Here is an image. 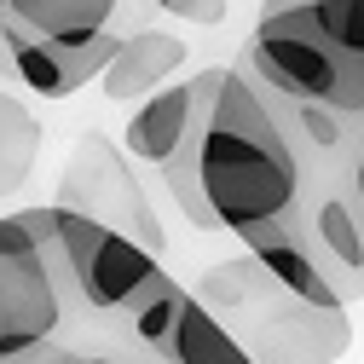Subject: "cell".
<instances>
[{
	"mask_svg": "<svg viewBox=\"0 0 364 364\" xmlns=\"http://www.w3.org/2000/svg\"><path fill=\"white\" fill-rule=\"evenodd\" d=\"M64 336V295L53 284L35 214H0V364H18Z\"/></svg>",
	"mask_w": 364,
	"mask_h": 364,
	"instance_id": "5",
	"label": "cell"
},
{
	"mask_svg": "<svg viewBox=\"0 0 364 364\" xmlns=\"http://www.w3.org/2000/svg\"><path fill=\"white\" fill-rule=\"evenodd\" d=\"M35 156H41V122L29 116L23 99H12L0 87V197H12L29 179Z\"/></svg>",
	"mask_w": 364,
	"mask_h": 364,
	"instance_id": "14",
	"label": "cell"
},
{
	"mask_svg": "<svg viewBox=\"0 0 364 364\" xmlns=\"http://www.w3.org/2000/svg\"><path fill=\"white\" fill-rule=\"evenodd\" d=\"M162 358H168V364H255L249 347L225 330V318H220L197 289H186V306H179V324H173Z\"/></svg>",
	"mask_w": 364,
	"mask_h": 364,
	"instance_id": "13",
	"label": "cell"
},
{
	"mask_svg": "<svg viewBox=\"0 0 364 364\" xmlns=\"http://www.w3.org/2000/svg\"><path fill=\"white\" fill-rule=\"evenodd\" d=\"M116 53H122V35H105V41H93V47H47V41L12 35V70L41 99H70L87 81H105Z\"/></svg>",
	"mask_w": 364,
	"mask_h": 364,
	"instance_id": "10",
	"label": "cell"
},
{
	"mask_svg": "<svg viewBox=\"0 0 364 364\" xmlns=\"http://www.w3.org/2000/svg\"><path fill=\"white\" fill-rule=\"evenodd\" d=\"M179 64H186V41L179 35H168V29H127L122 35V53H116V64L105 70V99H116V105H127V99H151V93H162V87H173V75H179Z\"/></svg>",
	"mask_w": 364,
	"mask_h": 364,
	"instance_id": "11",
	"label": "cell"
},
{
	"mask_svg": "<svg viewBox=\"0 0 364 364\" xmlns=\"http://www.w3.org/2000/svg\"><path fill=\"white\" fill-rule=\"evenodd\" d=\"M18 81V70H12V35H6V23H0V81Z\"/></svg>",
	"mask_w": 364,
	"mask_h": 364,
	"instance_id": "17",
	"label": "cell"
},
{
	"mask_svg": "<svg viewBox=\"0 0 364 364\" xmlns=\"http://www.w3.org/2000/svg\"><path fill=\"white\" fill-rule=\"evenodd\" d=\"M58 208H70L81 220H99L110 232L145 243L151 255H162V220L145 203L139 179H133L127 151L110 145L105 133H81L75 139V151L64 162V179H58Z\"/></svg>",
	"mask_w": 364,
	"mask_h": 364,
	"instance_id": "6",
	"label": "cell"
},
{
	"mask_svg": "<svg viewBox=\"0 0 364 364\" xmlns=\"http://www.w3.org/2000/svg\"><path fill=\"white\" fill-rule=\"evenodd\" d=\"M18 364H168V358L133 341H116V336H58L53 347H41Z\"/></svg>",
	"mask_w": 364,
	"mask_h": 364,
	"instance_id": "15",
	"label": "cell"
},
{
	"mask_svg": "<svg viewBox=\"0 0 364 364\" xmlns=\"http://www.w3.org/2000/svg\"><path fill=\"white\" fill-rule=\"evenodd\" d=\"M0 6H12V0H0Z\"/></svg>",
	"mask_w": 364,
	"mask_h": 364,
	"instance_id": "19",
	"label": "cell"
},
{
	"mask_svg": "<svg viewBox=\"0 0 364 364\" xmlns=\"http://www.w3.org/2000/svg\"><path fill=\"white\" fill-rule=\"evenodd\" d=\"M243 243H249V260H260V272H266L272 284H284L295 301L324 306V312H347V301L336 295V284H330L324 272L312 266V255L301 249L295 225H272V232H255V237H243Z\"/></svg>",
	"mask_w": 364,
	"mask_h": 364,
	"instance_id": "12",
	"label": "cell"
},
{
	"mask_svg": "<svg viewBox=\"0 0 364 364\" xmlns=\"http://www.w3.org/2000/svg\"><path fill=\"white\" fill-rule=\"evenodd\" d=\"M162 179L197 232H232V237L295 225L312 191L306 156L295 151L289 127L272 116L266 93L243 64H225V81L203 127Z\"/></svg>",
	"mask_w": 364,
	"mask_h": 364,
	"instance_id": "1",
	"label": "cell"
},
{
	"mask_svg": "<svg viewBox=\"0 0 364 364\" xmlns=\"http://www.w3.org/2000/svg\"><path fill=\"white\" fill-rule=\"evenodd\" d=\"M295 237L312 255V266L336 284L341 301L364 295V203L347 173H330L318 191H306V208L295 220Z\"/></svg>",
	"mask_w": 364,
	"mask_h": 364,
	"instance_id": "7",
	"label": "cell"
},
{
	"mask_svg": "<svg viewBox=\"0 0 364 364\" xmlns=\"http://www.w3.org/2000/svg\"><path fill=\"white\" fill-rule=\"evenodd\" d=\"M47 243V266L53 284L64 295V336H105V330H127V318L139 312L156 284L168 278L162 255H151L145 243H133L99 220H81L58 203L29 208Z\"/></svg>",
	"mask_w": 364,
	"mask_h": 364,
	"instance_id": "3",
	"label": "cell"
},
{
	"mask_svg": "<svg viewBox=\"0 0 364 364\" xmlns=\"http://www.w3.org/2000/svg\"><path fill=\"white\" fill-rule=\"evenodd\" d=\"M6 35L47 41V47H93V41L116 35L122 0H12L0 6Z\"/></svg>",
	"mask_w": 364,
	"mask_h": 364,
	"instance_id": "9",
	"label": "cell"
},
{
	"mask_svg": "<svg viewBox=\"0 0 364 364\" xmlns=\"http://www.w3.org/2000/svg\"><path fill=\"white\" fill-rule=\"evenodd\" d=\"M156 12H168L179 23H197V29H214L232 18V0H156Z\"/></svg>",
	"mask_w": 364,
	"mask_h": 364,
	"instance_id": "16",
	"label": "cell"
},
{
	"mask_svg": "<svg viewBox=\"0 0 364 364\" xmlns=\"http://www.w3.org/2000/svg\"><path fill=\"white\" fill-rule=\"evenodd\" d=\"M347 179H353V191H358V203H364V145H358V156H353V173H347Z\"/></svg>",
	"mask_w": 364,
	"mask_h": 364,
	"instance_id": "18",
	"label": "cell"
},
{
	"mask_svg": "<svg viewBox=\"0 0 364 364\" xmlns=\"http://www.w3.org/2000/svg\"><path fill=\"white\" fill-rule=\"evenodd\" d=\"M220 81H225V64H214V70H203V75H191V81H173V87H162V93H151L139 110L127 116L122 151H127L133 162L168 173V168L179 162V151L191 145V133L203 127V116H208V105H214V93H220Z\"/></svg>",
	"mask_w": 364,
	"mask_h": 364,
	"instance_id": "8",
	"label": "cell"
},
{
	"mask_svg": "<svg viewBox=\"0 0 364 364\" xmlns=\"http://www.w3.org/2000/svg\"><path fill=\"white\" fill-rule=\"evenodd\" d=\"M243 70L272 99L341 116L364 145V0H266Z\"/></svg>",
	"mask_w": 364,
	"mask_h": 364,
	"instance_id": "2",
	"label": "cell"
},
{
	"mask_svg": "<svg viewBox=\"0 0 364 364\" xmlns=\"http://www.w3.org/2000/svg\"><path fill=\"white\" fill-rule=\"evenodd\" d=\"M203 301L225 312V330L249 347L255 364H336L353 347L347 312L295 301L284 284H272L260 272V260L214 266L203 284Z\"/></svg>",
	"mask_w": 364,
	"mask_h": 364,
	"instance_id": "4",
	"label": "cell"
}]
</instances>
